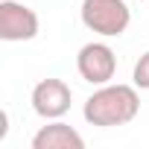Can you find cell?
<instances>
[{"label":"cell","instance_id":"6da1fadb","mask_svg":"<svg viewBox=\"0 0 149 149\" xmlns=\"http://www.w3.org/2000/svg\"><path fill=\"white\" fill-rule=\"evenodd\" d=\"M140 111V94L134 85H100L82 108V117L88 126L97 129H114V126H126L137 117Z\"/></svg>","mask_w":149,"mask_h":149},{"label":"cell","instance_id":"7a4b0ae2","mask_svg":"<svg viewBox=\"0 0 149 149\" xmlns=\"http://www.w3.org/2000/svg\"><path fill=\"white\" fill-rule=\"evenodd\" d=\"M79 18L91 32H97L102 38H117L129 29L132 9L126 0H82Z\"/></svg>","mask_w":149,"mask_h":149},{"label":"cell","instance_id":"3957f363","mask_svg":"<svg viewBox=\"0 0 149 149\" xmlns=\"http://www.w3.org/2000/svg\"><path fill=\"white\" fill-rule=\"evenodd\" d=\"M76 70H79V76L88 82V85H108L114 79V73H117V56L108 44L102 41H91L79 50L76 56Z\"/></svg>","mask_w":149,"mask_h":149},{"label":"cell","instance_id":"277c9868","mask_svg":"<svg viewBox=\"0 0 149 149\" xmlns=\"http://www.w3.org/2000/svg\"><path fill=\"white\" fill-rule=\"evenodd\" d=\"M32 111L41 117V120H61L67 111H70V102H73V91L67 82L61 79H41L35 88H32Z\"/></svg>","mask_w":149,"mask_h":149},{"label":"cell","instance_id":"5b68a950","mask_svg":"<svg viewBox=\"0 0 149 149\" xmlns=\"http://www.w3.org/2000/svg\"><path fill=\"white\" fill-rule=\"evenodd\" d=\"M35 35H38V15L18 0H0V38L32 41Z\"/></svg>","mask_w":149,"mask_h":149},{"label":"cell","instance_id":"8992f818","mask_svg":"<svg viewBox=\"0 0 149 149\" xmlns=\"http://www.w3.org/2000/svg\"><path fill=\"white\" fill-rule=\"evenodd\" d=\"M82 146H85L82 134L61 120H50L32 137V149H82Z\"/></svg>","mask_w":149,"mask_h":149},{"label":"cell","instance_id":"52a82bcc","mask_svg":"<svg viewBox=\"0 0 149 149\" xmlns=\"http://www.w3.org/2000/svg\"><path fill=\"white\" fill-rule=\"evenodd\" d=\"M132 82L137 91H149V50L134 61V70H132Z\"/></svg>","mask_w":149,"mask_h":149},{"label":"cell","instance_id":"ba28073f","mask_svg":"<svg viewBox=\"0 0 149 149\" xmlns=\"http://www.w3.org/2000/svg\"><path fill=\"white\" fill-rule=\"evenodd\" d=\"M140 3H143V0H140Z\"/></svg>","mask_w":149,"mask_h":149}]
</instances>
